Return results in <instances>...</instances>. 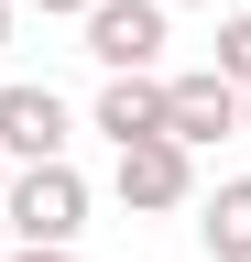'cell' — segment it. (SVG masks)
Returning a JSON list of instances; mask_svg holds the SVG:
<instances>
[{
    "label": "cell",
    "mask_w": 251,
    "mask_h": 262,
    "mask_svg": "<svg viewBox=\"0 0 251 262\" xmlns=\"http://www.w3.org/2000/svg\"><path fill=\"white\" fill-rule=\"evenodd\" d=\"M66 142H77V110L55 88H33V77L0 88V153L11 164H66Z\"/></svg>",
    "instance_id": "277c9868"
},
{
    "label": "cell",
    "mask_w": 251,
    "mask_h": 262,
    "mask_svg": "<svg viewBox=\"0 0 251 262\" xmlns=\"http://www.w3.org/2000/svg\"><path fill=\"white\" fill-rule=\"evenodd\" d=\"M0 44H11V0H0Z\"/></svg>",
    "instance_id": "8fae6325"
},
{
    "label": "cell",
    "mask_w": 251,
    "mask_h": 262,
    "mask_svg": "<svg viewBox=\"0 0 251 262\" xmlns=\"http://www.w3.org/2000/svg\"><path fill=\"white\" fill-rule=\"evenodd\" d=\"M109 196H120L131 219H164V208H186V196H197V153H186L175 131H153V142H120Z\"/></svg>",
    "instance_id": "7a4b0ae2"
},
{
    "label": "cell",
    "mask_w": 251,
    "mask_h": 262,
    "mask_svg": "<svg viewBox=\"0 0 251 262\" xmlns=\"http://www.w3.org/2000/svg\"><path fill=\"white\" fill-rule=\"evenodd\" d=\"M11 11H44V22H66V11H87V0H11Z\"/></svg>",
    "instance_id": "9c48e42d"
},
{
    "label": "cell",
    "mask_w": 251,
    "mask_h": 262,
    "mask_svg": "<svg viewBox=\"0 0 251 262\" xmlns=\"http://www.w3.org/2000/svg\"><path fill=\"white\" fill-rule=\"evenodd\" d=\"M11 262H77V251H11Z\"/></svg>",
    "instance_id": "30bf717a"
},
{
    "label": "cell",
    "mask_w": 251,
    "mask_h": 262,
    "mask_svg": "<svg viewBox=\"0 0 251 262\" xmlns=\"http://www.w3.org/2000/svg\"><path fill=\"white\" fill-rule=\"evenodd\" d=\"M197 241H208V262H251V175L197 196Z\"/></svg>",
    "instance_id": "52a82bcc"
},
{
    "label": "cell",
    "mask_w": 251,
    "mask_h": 262,
    "mask_svg": "<svg viewBox=\"0 0 251 262\" xmlns=\"http://www.w3.org/2000/svg\"><path fill=\"white\" fill-rule=\"evenodd\" d=\"M87 120L109 131V153H120V142H153V131H164V77H109Z\"/></svg>",
    "instance_id": "8992f818"
},
{
    "label": "cell",
    "mask_w": 251,
    "mask_h": 262,
    "mask_svg": "<svg viewBox=\"0 0 251 262\" xmlns=\"http://www.w3.org/2000/svg\"><path fill=\"white\" fill-rule=\"evenodd\" d=\"M240 131H251V88H240Z\"/></svg>",
    "instance_id": "4fadbf2b"
},
{
    "label": "cell",
    "mask_w": 251,
    "mask_h": 262,
    "mask_svg": "<svg viewBox=\"0 0 251 262\" xmlns=\"http://www.w3.org/2000/svg\"><path fill=\"white\" fill-rule=\"evenodd\" d=\"M218 77H230V88H251V11H230V22H218Z\"/></svg>",
    "instance_id": "ba28073f"
},
{
    "label": "cell",
    "mask_w": 251,
    "mask_h": 262,
    "mask_svg": "<svg viewBox=\"0 0 251 262\" xmlns=\"http://www.w3.org/2000/svg\"><path fill=\"white\" fill-rule=\"evenodd\" d=\"M0 219H11L22 251H77V229H87V175H77V164H11Z\"/></svg>",
    "instance_id": "6da1fadb"
},
{
    "label": "cell",
    "mask_w": 251,
    "mask_h": 262,
    "mask_svg": "<svg viewBox=\"0 0 251 262\" xmlns=\"http://www.w3.org/2000/svg\"><path fill=\"white\" fill-rule=\"evenodd\" d=\"M164 131H175L186 153L230 142V131H240V88L218 77V66H197V77H164Z\"/></svg>",
    "instance_id": "5b68a950"
},
{
    "label": "cell",
    "mask_w": 251,
    "mask_h": 262,
    "mask_svg": "<svg viewBox=\"0 0 251 262\" xmlns=\"http://www.w3.org/2000/svg\"><path fill=\"white\" fill-rule=\"evenodd\" d=\"M0 186H11V153H0Z\"/></svg>",
    "instance_id": "5bb4252c"
},
{
    "label": "cell",
    "mask_w": 251,
    "mask_h": 262,
    "mask_svg": "<svg viewBox=\"0 0 251 262\" xmlns=\"http://www.w3.org/2000/svg\"><path fill=\"white\" fill-rule=\"evenodd\" d=\"M164 11H208V0H164Z\"/></svg>",
    "instance_id": "7c38bea8"
},
{
    "label": "cell",
    "mask_w": 251,
    "mask_h": 262,
    "mask_svg": "<svg viewBox=\"0 0 251 262\" xmlns=\"http://www.w3.org/2000/svg\"><path fill=\"white\" fill-rule=\"evenodd\" d=\"M87 55L109 66V77H153L164 66V0H87Z\"/></svg>",
    "instance_id": "3957f363"
}]
</instances>
